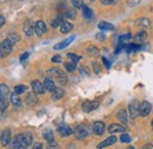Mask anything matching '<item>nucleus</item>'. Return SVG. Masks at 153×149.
<instances>
[{"label": "nucleus", "instance_id": "1", "mask_svg": "<svg viewBox=\"0 0 153 149\" xmlns=\"http://www.w3.org/2000/svg\"><path fill=\"white\" fill-rule=\"evenodd\" d=\"M90 134H91V129L85 125L76 126V128L74 129V135L78 140H82V139L87 137Z\"/></svg>", "mask_w": 153, "mask_h": 149}, {"label": "nucleus", "instance_id": "2", "mask_svg": "<svg viewBox=\"0 0 153 149\" xmlns=\"http://www.w3.org/2000/svg\"><path fill=\"white\" fill-rule=\"evenodd\" d=\"M16 137H17V140L20 142V145L22 146V148L30 147L32 145V142H33L31 134H20V135H17Z\"/></svg>", "mask_w": 153, "mask_h": 149}, {"label": "nucleus", "instance_id": "3", "mask_svg": "<svg viewBox=\"0 0 153 149\" xmlns=\"http://www.w3.org/2000/svg\"><path fill=\"white\" fill-rule=\"evenodd\" d=\"M12 47H13V44L10 41V40H5L1 42V47H0V52H1V56H6L8 55L11 52H12Z\"/></svg>", "mask_w": 153, "mask_h": 149}, {"label": "nucleus", "instance_id": "4", "mask_svg": "<svg viewBox=\"0 0 153 149\" xmlns=\"http://www.w3.org/2000/svg\"><path fill=\"white\" fill-rule=\"evenodd\" d=\"M152 111V105L147 101L141 102V105L139 106V115L140 116H147Z\"/></svg>", "mask_w": 153, "mask_h": 149}, {"label": "nucleus", "instance_id": "5", "mask_svg": "<svg viewBox=\"0 0 153 149\" xmlns=\"http://www.w3.org/2000/svg\"><path fill=\"white\" fill-rule=\"evenodd\" d=\"M99 107V102L98 101H85L82 105H81V108L82 111L86 113H90L92 111H94Z\"/></svg>", "mask_w": 153, "mask_h": 149}, {"label": "nucleus", "instance_id": "6", "mask_svg": "<svg viewBox=\"0 0 153 149\" xmlns=\"http://www.w3.org/2000/svg\"><path fill=\"white\" fill-rule=\"evenodd\" d=\"M24 32L26 35L31 37L36 32V24H33L32 20H26L24 24Z\"/></svg>", "mask_w": 153, "mask_h": 149}, {"label": "nucleus", "instance_id": "7", "mask_svg": "<svg viewBox=\"0 0 153 149\" xmlns=\"http://www.w3.org/2000/svg\"><path fill=\"white\" fill-rule=\"evenodd\" d=\"M58 133H59V135L62 136V137H66V136H70V135L74 134V131H72L68 126H66V125H64V123L58 127Z\"/></svg>", "mask_w": 153, "mask_h": 149}, {"label": "nucleus", "instance_id": "8", "mask_svg": "<svg viewBox=\"0 0 153 149\" xmlns=\"http://www.w3.org/2000/svg\"><path fill=\"white\" fill-rule=\"evenodd\" d=\"M31 86H32V89H33V92H34L36 94H42L45 91H46L45 86H44L39 80H34V81H32Z\"/></svg>", "mask_w": 153, "mask_h": 149}, {"label": "nucleus", "instance_id": "9", "mask_svg": "<svg viewBox=\"0 0 153 149\" xmlns=\"http://www.w3.org/2000/svg\"><path fill=\"white\" fill-rule=\"evenodd\" d=\"M36 33L39 37H41L46 33V24L42 20H38L36 22Z\"/></svg>", "mask_w": 153, "mask_h": 149}, {"label": "nucleus", "instance_id": "10", "mask_svg": "<svg viewBox=\"0 0 153 149\" xmlns=\"http://www.w3.org/2000/svg\"><path fill=\"white\" fill-rule=\"evenodd\" d=\"M92 131L97 135H102L104 131H105V123L101 122V121H97V122H94V125L92 127Z\"/></svg>", "mask_w": 153, "mask_h": 149}, {"label": "nucleus", "instance_id": "11", "mask_svg": "<svg viewBox=\"0 0 153 149\" xmlns=\"http://www.w3.org/2000/svg\"><path fill=\"white\" fill-rule=\"evenodd\" d=\"M11 143V131L10 129H5L1 133V145L6 146Z\"/></svg>", "mask_w": 153, "mask_h": 149}, {"label": "nucleus", "instance_id": "12", "mask_svg": "<svg viewBox=\"0 0 153 149\" xmlns=\"http://www.w3.org/2000/svg\"><path fill=\"white\" fill-rule=\"evenodd\" d=\"M76 39V37L73 35V37H70L67 38V39H65L64 41H61V42H59V44H57V45H54V49H62V48H65V47H67L71 42H73V40Z\"/></svg>", "mask_w": 153, "mask_h": 149}, {"label": "nucleus", "instance_id": "13", "mask_svg": "<svg viewBox=\"0 0 153 149\" xmlns=\"http://www.w3.org/2000/svg\"><path fill=\"white\" fill-rule=\"evenodd\" d=\"M115 142H117V137L112 135V136L107 137L105 141H102L101 143H99L98 145V148H104V147H107V146H112V145H114Z\"/></svg>", "mask_w": 153, "mask_h": 149}, {"label": "nucleus", "instance_id": "14", "mask_svg": "<svg viewBox=\"0 0 153 149\" xmlns=\"http://www.w3.org/2000/svg\"><path fill=\"white\" fill-rule=\"evenodd\" d=\"M44 86H45L46 91H50V92H53V91L57 88L56 85H54V81H53L51 77H46V79H45V81H44Z\"/></svg>", "mask_w": 153, "mask_h": 149}, {"label": "nucleus", "instance_id": "15", "mask_svg": "<svg viewBox=\"0 0 153 149\" xmlns=\"http://www.w3.org/2000/svg\"><path fill=\"white\" fill-rule=\"evenodd\" d=\"M19 95L20 94L16 93V92L11 95V102H12V105H13L14 107H17V108H20V107H21V99H20Z\"/></svg>", "mask_w": 153, "mask_h": 149}, {"label": "nucleus", "instance_id": "16", "mask_svg": "<svg viewBox=\"0 0 153 149\" xmlns=\"http://www.w3.org/2000/svg\"><path fill=\"white\" fill-rule=\"evenodd\" d=\"M98 28L101 30V31H114V26L110 22H106V21H101L98 24Z\"/></svg>", "mask_w": 153, "mask_h": 149}, {"label": "nucleus", "instance_id": "17", "mask_svg": "<svg viewBox=\"0 0 153 149\" xmlns=\"http://www.w3.org/2000/svg\"><path fill=\"white\" fill-rule=\"evenodd\" d=\"M73 28V25L72 24H70L68 21H62L61 22V25H60V32L61 33H64V34H66V33H68V32H71V30Z\"/></svg>", "mask_w": 153, "mask_h": 149}, {"label": "nucleus", "instance_id": "18", "mask_svg": "<svg viewBox=\"0 0 153 149\" xmlns=\"http://www.w3.org/2000/svg\"><path fill=\"white\" fill-rule=\"evenodd\" d=\"M26 103H27L28 106H34V105L38 103V97H37L36 93H31L27 95V97H26Z\"/></svg>", "mask_w": 153, "mask_h": 149}, {"label": "nucleus", "instance_id": "19", "mask_svg": "<svg viewBox=\"0 0 153 149\" xmlns=\"http://www.w3.org/2000/svg\"><path fill=\"white\" fill-rule=\"evenodd\" d=\"M108 131L110 133H123V131H125V127L124 126H121V125H118V123H112L110 127H108Z\"/></svg>", "mask_w": 153, "mask_h": 149}, {"label": "nucleus", "instance_id": "20", "mask_svg": "<svg viewBox=\"0 0 153 149\" xmlns=\"http://www.w3.org/2000/svg\"><path fill=\"white\" fill-rule=\"evenodd\" d=\"M128 113H130V116L132 119H134L139 114V107H138V105H135L134 102H132L130 105V107H128Z\"/></svg>", "mask_w": 153, "mask_h": 149}, {"label": "nucleus", "instance_id": "21", "mask_svg": "<svg viewBox=\"0 0 153 149\" xmlns=\"http://www.w3.org/2000/svg\"><path fill=\"white\" fill-rule=\"evenodd\" d=\"M134 39H135V41H137L138 44H141V42H144V41L147 40V33H146L145 31H140L139 33L135 34Z\"/></svg>", "mask_w": 153, "mask_h": 149}, {"label": "nucleus", "instance_id": "22", "mask_svg": "<svg viewBox=\"0 0 153 149\" xmlns=\"http://www.w3.org/2000/svg\"><path fill=\"white\" fill-rule=\"evenodd\" d=\"M64 94H65V92L62 91V88H56V89L52 92V100L57 101V100L61 99V97L64 96Z\"/></svg>", "mask_w": 153, "mask_h": 149}, {"label": "nucleus", "instance_id": "23", "mask_svg": "<svg viewBox=\"0 0 153 149\" xmlns=\"http://www.w3.org/2000/svg\"><path fill=\"white\" fill-rule=\"evenodd\" d=\"M117 117L124 123V125H127V113L125 109H120L118 114H117Z\"/></svg>", "mask_w": 153, "mask_h": 149}, {"label": "nucleus", "instance_id": "24", "mask_svg": "<svg viewBox=\"0 0 153 149\" xmlns=\"http://www.w3.org/2000/svg\"><path fill=\"white\" fill-rule=\"evenodd\" d=\"M82 8V14H84V18L86 19V20H91L92 19V17H93V14H92V11L87 7V6H82L81 7Z\"/></svg>", "mask_w": 153, "mask_h": 149}, {"label": "nucleus", "instance_id": "25", "mask_svg": "<svg viewBox=\"0 0 153 149\" xmlns=\"http://www.w3.org/2000/svg\"><path fill=\"white\" fill-rule=\"evenodd\" d=\"M137 25H139V26H143V27H150L151 26V22H150V20L147 18H140L137 20Z\"/></svg>", "mask_w": 153, "mask_h": 149}, {"label": "nucleus", "instance_id": "26", "mask_svg": "<svg viewBox=\"0 0 153 149\" xmlns=\"http://www.w3.org/2000/svg\"><path fill=\"white\" fill-rule=\"evenodd\" d=\"M42 135H44V139H45L46 141H51V140H53V139H54L53 131H51V129H45L44 133H42Z\"/></svg>", "mask_w": 153, "mask_h": 149}, {"label": "nucleus", "instance_id": "27", "mask_svg": "<svg viewBox=\"0 0 153 149\" xmlns=\"http://www.w3.org/2000/svg\"><path fill=\"white\" fill-rule=\"evenodd\" d=\"M61 74H62V72L59 68H51L48 71V76H52V77H56V79H58Z\"/></svg>", "mask_w": 153, "mask_h": 149}, {"label": "nucleus", "instance_id": "28", "mask_svg": "<svg viewBox=\"0 0 153 149\" xmlns=\"http://www.w3.org/2000/svg\"><path fill=\"white\" fill-rule=\"evenodd\" d=\"M8 93H10L8 87L5 83H1V86H0V95H1V97H6L8 95Z\"/></svg>", "mask_w": 153, "mask_h": 149}, {"label": "nucleus", "instance_id": "29", "mask_svg": "<svg viewBox=\"0 0 153 149\" xmlns=\"http://www.w3.org/2000/svg\"><path fill=\"white\" fill-rule=\"evenodd\" d=\"M20 37L18 34H16V33H11V34H8V37H7V40H10L13 45H16L18 41H19Z\"/></svg>", "mask_w": 153, "mask_h": 149}, {"label": "nucleus", "instance_id": "30", "mask_svg": "<svg viewBox=\"0 0 153 149\" xmlns=\"http://www.w3.org/2000/svg\"><path fill=\"white\" fill-rule=\"evenodd\" d=\"M10 147H11V148H13V149H16V148H17V149H22V146L20 145V142L17 140V137H14V139L12 140V142L10 143Z\"/></svg>", "mask_w": 153, "mask_h": 149}, {"label": "nucleus", "instance_id": "31", "mask_svg": "<svg viewBox=\"0 0 153 149\" xmlns=\"http://www.w3.org/2000/svg\"><path fill=\"white\" fill-rule=\"evenodd\" d=\"M26 91H27V87H26L25 85H18V86H16V88H14V92L18 94L25 93Z\"/></svg>", "mask_w": 153, "mask_h": 149}, {"label": "nucleus", "instance_id": "32", "mask_svg": "<svg viewBox=\"0 0 153 149\" xmlns=\"http://www.w3.org/2000/svg\"><path fill=\"white\" fill-rule=\"evenodd\" d=\"M125 48H126L127 52H134V51H138L140 48V46L139 45H135V44H131V45L125 46Z\"/></svg>", "mask_w": 153, "mask_h": 149}, {"label": "nucleus", "instance_id": "33", "mask_svg": "<svg viewBox=\"0 0 153 149\" xmlns=\"http://www.w3.org/2000/svg\"><path fill=\"white\" fill-rule=\"evenodd\" d=\"M65 68L68 71V72H74L76 71V62H66L65 63Z\"/></svg>", "mask_w": 153, "mask_h": 149}, {"label": "nucleus", "instance_id": "34", "mask_svg": "<svg viewBox=\"0 0 153 149\" xmlns=\"http://www.w3.org/2000/svg\"><path fill=\"white\" fill-rule=\"evenodd\" d=\"M130 39H131V34H130V33H128V34H124V35H120V37H119V42L125 45Z\"/></svg>", "mask_w": 153, "mask_h": 149}, {"label": "nucleus", "instance_id": "35", "mask_svg": "<svg viewBox=\"0 0 153 149\" xmlns=\"http://www.w3.org/2000/svg\"><path fill=\"white\" fill-rule=\"evenodd\" d=\"M88 53L93 56L99 55V51H98V48L94 47V46H90V47H88Z\"/></svg>", "mask_w": 153, "mask_h": 149}, {"label": "nucleus", "instance_id": "36", "mask_svg": "<svg viewBox=\"0 0 153 149\" xmlns=\"http://www.w3.org/2000/svg\"><path fill=\"white\" fill-rule=\"evenodd\" d=\"M120 141H121L123 143H128V142L131 141V137H130L128 134H121V136H120Z\"/></svg>", "mask_w": 153, "mask_h": 149}, {"label": "nucleus", "instance_id": "37", "mask_svg": "<svg viewBox=\"0 0 153 149\" xmlns=\"http://www.w3.org/2000/svg\"><path fill=\"white\" fill-rule=\"evenodd\" d=\"M67 56H68V59H70L71 61H73V62H76H76H79V61H80V59H81L79 55L72 54V53H68V54H67Z\"/></svg>", "mask_w": 153, "mask_h": 149}, {"label": "nucleus", "instance_id": "38", "mask_svg": "<svg viewBox=\"0 0 153 149\" xmlns=\"http://www.w3.org/2000/svg\"><path fill=\"white\" fill-rule=\"evenodd\" d=\"M0 107H1V112H4L8 107V101L6 97H1V106Z\"/></svg>", "mask_w": 153, "mask_h": 149}, {"label": "nucleus", "instance_id": "39", "mask_svg": "<svg viewBox=\"0 0 153 149\" xmlns=\"http://www.w3.org/2000/svg\"><path fill=\"white\" fill-rule=\"evenodd\" d=\"M58 81H59V83H60V85H62V86H64V85H66V82H67V76H66V74H64V73H62V74L58 77Z\"/></svg>", "mask_w": 153, "mask_h": 149}, {"label": "nucleus", "instance_id": "40", "mask_svg": "<svg viewBox=\"0 0 153 149\" xmlns=\"http://www.w3.org/2000/svg\"><path fill=\"white\" fill-rule=\"evenodd\" d=\"M61 22H62V17L61 15H59L57 18L54 19V21H52V27H57L58 25H61Z\"/></svg>", "mask_w": 153, "mask_h": 149}, {"label": "nucleus", "instance_id": "41", "mask_svg": "<svg viewBox=\"0 0 153 149\" xmlns=\"http://www.w3.org/2000/svg\"><path fill=\"white\" fill-rule=\"evenodd\" d=\"M72 4L76 8H80L84 6V0H72Z\"/></svg>", "mask_w": 153, "mask_h": 149}, {"label": "nucleus", "instance_id": "42", "mask_svg": "<svg viewBox=\"0 0 153 149\" xmlns=\"http://www.w3.org/2000/svg\"><path fill=\"white\" fill-rule=\"evenodd\" d=\"M66 17L70 19H76V13L74 10H70V11H67V13H66Z\"/></svg>", "mask_w": 153, "mask_h": 149}, {"label": "nucleus", "instance_id": "43", "mask_svg": "<svg viewBox=\"0 0 153 149\" xmlns=\"http://www.w3.org/2000/svg\"><path fill=\"white\" fill-rule=\"evenodd\" d=\"M28 56H30V53H28V52H26V53L21 54V56H20V62H24V61H26Z\"/></svg>", "mask_w": 153, "mask_h": 149}, {"label": "nucleus", "instance_id": "44", "mask_svg": "<svg viewBox=\"0 0 153 149\" xmlns=\"http://www.w3.org/2000/svg\"><path fill=\"white\" fill-rule=\"evenodd\" d=\"M140 2H141V0H128V5L132 6V7H133V6H137V5L140 4Z\"/></svg>", "mask_w": 153, "mask_h": 149}, {"label": "nucleus", "instance_id": "45", "mask_svg": "<svg viewBox=\"0 0 153 149\" xmlns=\"http://www.w3.org/2000/svg\"><path fill=\"white\" fill-rule=\"evenodd\" d=\"M93 69H94V72H96V74H99L100 73V71H99V63L98 62H93Z\"/></svg>", "mask_w": 153, "mask_h": 149}, {"label": "nucleus", "instance_id": "46", "mask_svg": "<svg viewBox=\"0 0 153 149\" xmlns=\"http://www.w3.org/2000/svg\"><path fill=\"white\" fill-rule=\"evenodd\" d=\"M61 61H62V59L60 55H54L52 58V62H61Z\"/></svg>", "mask_w": 153, "mask_h": 149}, {"label": "nucleus", "instance_id": "47", "mask_svg": "<svg viewBox=\"0 0 153 149\" xmlns=\"http://www.w3.org/2000/svg\"><path fill=\"white\" fill-rule=\"evenodd\" d=\"M101 60H102V62H104V65H105V67H106V68H110V67H111V63L108 62V60H107L106 58H102Z\"/></svg>", "mask_w": 153, "mask_h": 149}, {"label": "nucleus", "instance_id": "48", "mask_svg": "<svg viewBox=\"0 0 153 149\" xmlns=\"http://www.w3.org/2000/svg\"><path fill=\"white\" fill-rule=\"evenodd\" d=\"M100 2L102 5H112L114 2V0H100Z\"/></svg>", "mask_w": 153, "mask_h": 149}, {"label": "nucleus", "instance_id": "49", "mask_svg": "<svg viewBox=\"0 0 153 149\" xmlns=\"http://www.w3.org/2000/svg\"><path fill=\"white\" fill-rule=\"evenodd\" d=\"M97 39H98V40H101V41H104V40L106 39V37H105L102 33H98V34H97Z\"/></svg>", "mask_w": 153, "mask_h": 149}, {"label": "nucleus", "instance_id": "50", "mask_svg": "<svg viewBox=\"0 0 153 149\" xmlns=\"http://www.w3.org/2000/svg\"><path fill=\"white\" fill-rule=\"evenodd\" d=\"M47 142H48V147H56L57 146V142L54 141V139L51 140V141H47Z\"/></svg>", "mask_w": 153, "mask_h": 149}, {"label": "nucleus", "instance_id": "51", "mask_svg": "<svg viewBox=\"0 0 153 149\" xmlns=\"http://www.w3.org/2000/svg\"><path fill=\"white\" fill-rule=\"evenodd\" d=\"M4 24H5V17H4V15H1V17H0V25H1V26H4Z\"/></svg>", "mask_w": 153, "mask_h": 149}, {"label": "nucleus", "instance_id": "52", "mask_svg": "<svg viewBox=\"0 0 153 149\" xmlns=\"http://www.w3.org/2000/svg\"><path fill=\"white\" fill-rule=\"evenodd\" d=\"M144 148H145V149H147V148H151V149H153V146H152V145H146V146H145V147H144Z\"/></svg>", "mask_w": 153, "mask_h": 149}, {"label": "nucleus", "instance_id": "53", "mask_svg": "<svg viewBox=\"0 0 153 149\" xmlns=\"http://www.w3.org/2000/svg\"><path fill=\"white\" fill-rule=\"evenodd\" d=\"M34 148H42V146L39 145V143H37V145H34Z\"/></svg>", "mask_w": 153, "mask_h": 149}, {"label": "nucleus", "instance_id": "54", "mask_svg": "<svg viewBox=\"0 0 153 149\" xmlns=\"http://www.w3.org/2000/svg\"><path fill=\"white\" fill-rule=\"evenodd\" d=\"M152 128H153V120H152Z\"/></svg>", "mask_w": 153, "mask_h": 149}]
</instances>
